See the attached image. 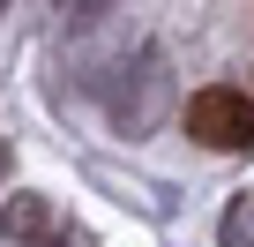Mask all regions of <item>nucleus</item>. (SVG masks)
Masks as SVG:
<instances>
[{"label":"nucleus","instance_id":"f257e3e1","mask_svg":"<svg viewBox=\"0 0 254 247\" xmlns=\"http://www.w3.org/2000/svg\"><path fill=\"white\" fill-rule=\"evenodd\" d=\"M187 135L209 150H254V97L239 82H209L187 97Z\"/></svg>","mask_w":254,"mask_h":247},{"label":"nucleus","instance_id":"f03ea898","mask_svg":"<svg viewBox=\"0 0 254 247\" xmlns=\"http://www.w3.org/2000/svg\"><path fill=\"white\" fill-rule=\"evenodd\" d=\"M165 105H172V75H165V53L150 45V53H135V75L112 90V128L120 135H150L157 120H165Z\"/></svg>","mask_w":254,"mask_h":247},{"label":"nucleus","instance_id":"7ed1b4c3","mask_svg":"<svg viewBox=\"0 0 254 247\" xmlns=\"http://www.w3.org/2000/svg\"><path fill=\"white\" fill-rule=\"evenodd\" d=\"M120 8V0H53V15H60V30L67 38H82V30H97L105 15Z\"/></svg>","mask_w":254,"mask_h":247},{"label":"nucleus","instance_id":"20e7f679","mask_svg":"<svg viewBox=\"0 0 254 247\" xmlns=\"http://www.w3.org/2000/svg\"><path fill=\"white\" fill-rule=\"evenodd\" d=\"M224 247H254V202H247V195L224 210Z\"/></svg>","mask_w":254,"mask_h":247},{"label":"nucleus","instance_id":"39448f33","mask_svg":"<svg viewBox=\"0 0 254 247\" xmlns=\"http://www.w3.org/2000/svg\"><path fill=\"white\" fill-rule=\"evenodd\" d=\"M38 225H45V202H38V195L8 202V232H38Z\"/></svg>","mask_w":254,"mask_h":247},{"label":"nucleus","instance_id":"423d86ee","mask_svg":"<svg viewBox=\"0 0 254 247\" xmlns=\"http://www.w3.org/2000/svg\"><path fill=\"white\" fill-rule=\"evenodd\" d=\"M0 172H8V143H0Z\"/></svg>","mask_w":254,"mask_h":247},{"label":"nucleus","instance_id":"0eeeda50","mask_svg":"<svg viewBox=\"0 0 254 247\" xmlns=\"http://www.w3.org/2000/svg\"><path fill=\"white\" fill-rule=\"evenodd\" d=\"M0 8H8V0H0Z\"/></svg>","mask_w":254,"mask_h":247}]
</instances>
